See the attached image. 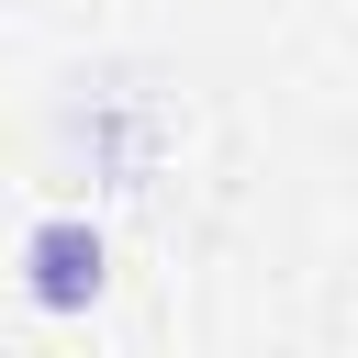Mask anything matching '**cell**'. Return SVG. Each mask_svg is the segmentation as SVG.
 I'll return each instance as SVG.
<instances>
[{
	"label": "cell",
	"instance_id": "1",
	"mask_svg": "<svg viewBox=\"0 0 358 358\" xmlns=\"http://www.w3.org/2000/svg\"><path fill=\"white\" fill-rule=\"evenodd\" d=\"M101 280H112V257H101V224H90V213H45V224L22 235V291H34L45 313H90Z\"/></svg>",
	"mask_w": 358,
	"mask_h": 358
}]
</instances>
